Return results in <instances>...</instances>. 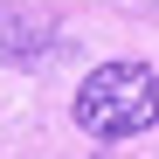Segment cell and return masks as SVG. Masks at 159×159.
<instances>
[{"label": "cell", "mask_w": 159, "mask_h": 159, "mask_svg": "<svg viewBox=\"0 0 159 159\" xmlns=\"http://www.w3.org/2000/svg\"><path fill=\"white\" fill-rule=\"evenodd\" d=\"M76 125L90 139H139L159 125V76L145 62H104L76 90Z\"/></svg>", "instance_id": "cell-1"}, {"label": "cell", "mask_w": 159, "mask_h": 159, "mask_svg": "<svg viewBox=\"0 0 159 159\" xmlns=\"http://www.w3.org/2000/svg\"><path fill=\"white\" fill-rule=\"evenodd\" d=\"M56 42V21L42 7H0V56H42Z\"/></svg>", "instance_id": "cell-2"}, {"label": "cell", "mask_w": 159, "mask_h": 159, "mask_svg": "<svg viewBox=\"0 0 159 159\" xmlns=\"http://www.w3.org/2000/svg\"><path fill=\"white\" fill-rule=\"evenodd\" d=\"M125 7H152V14H159V0H125Z\"/></svg>", "instance_id": "cell-3"}]
</instances>
